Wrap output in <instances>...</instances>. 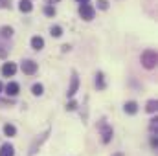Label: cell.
<instances>
[{
  "mask_svg": "<svg viewBox=\"0 0 158 156\" xmlns=\"http://www.w3.org/2000/svg\"><path fill=\"white\" fill-rule=\"evenodd\" d=\"M98 130H99V136H101V142L107 145V143H110V140H112V136H114V130H112V127L107 123V119L105 117H101L99 121H98Z\"/></svg>",
  "mask_w": 158,
  "mask_h": 156,
  "instance_id": "6da1fadb",
  "label": "cell"
},
{
  "mask_svg": "<svg viewBox=\"0 0 158 156\" xmlns=\"http://www.w3.org/2000/svg\"><path fill=\"white\" fill-rule=\"evenodd\" d=\"M140 61H142V66H143V68L153 70L158 63V53L155 50H145V51L140 55Z\"/></svg>",
  "mask_w": 158,
  "mask_h": 156,
  "instance_id": "7a4b0ae2",
  "label": "cell"
},
{
  "mask_svg": "<svg viewBox=\"0 0 158 156\" xmlns=\"http://www.w3.org/2000/svg\"><path fill=\"white\" fill-rule=\"evenodd\" d=\"M48 136H50V129H46V130H44V132L40 134V138H35V140H33V143L30 145L28 156H35V154H37V151L40 149V145H42V143H44V142L48 140Z\"/></svg>",
  "mask_w": 158,
  "mask_h": 156,
  "instance_id": "3957f363",
  "label": "cell"
},
{
  "mask_svg": "<svg viewBox=\"0 0 158 156\" xmlns=\"http://www.w3.org/2000/svg\"><path fill=\"white\" fill-rule=\"evenodd\" d=\"M79 17L83 18V20H92L94 17H96V9H94V6H90L88 2H85V4H79Z\"/></svg>",
  "mask_w": 158,
  "mask_h": 156,
  "instance_id": "277c9868",
  "label": "cell"
},
{
  "mask_svg": "<svg viewBox=\"0 0 158 156\" xmlns=\"http://www.w3.org/2000/svg\"><path fill=\"white\" fill-rule=\"evenodd\" d=\"M37 68H39V64H37L33 59H24V61L20 63V70H22L26 76H33V74L37 72Z\"/></svg>",
  "mask_w": 158,
  "mask_h": 156,
  "instance_id": "5b68a950",
  "label": "cell"
},
{
  "mask_svg": "<svg viewBox=\"0 0 158 156\" xmlns=\"http://www.w3.org/2000/svg\"><path fill=\"white\" fill-rule=\"evenodd\" d=\"M77 90H79L77 72H72V81H70V86H68V92H66V96H68V97H74V96L77 94Z\"/></svg>",
  "mask_w": 158,
  "mask_h": 156,
  "instance_id": "8992f818",
  "label": "cell"
},
{
  "mask_svg": "<svg viewBox=\"0 0 158 156\" xmlns=\"http://www.w3.org/2000/svg\"><path fill=\"white\" fill-rule=\"evenodd\" d=\"M4 90H6V94H7V96L15 97V96H19V92H20V84H19V83H15V81H9V83L4 86Z\"/></svg>",
  "mask_w": 158,
  "mask_h": 156,
  "instance_id": "52a82bcc",
  "label": "cell"
},
{
  "mask_svg": "<svg viewBox=\"0 0 158 156\" xmlns=\"http://www.w3.org/2000/svg\"><path fill=\"white\" fill-rule=\"evenodd\" d=\"M17 74V64L15 63H4L2 66V76L4 77H13Z\"/></svg>",
  "mask_w": 158,
  "mask_h": 156,
  "instance_id": "ba28073f",
  "label": "cell"
},
{
  "mask_svg": "<svg viewBox=\"0 0 158 156\" xmlns=\"http://www.w3.org/2000/svg\"><path fill=\"white\" fill-rule=\"evenodd\" d=\"M123 110H125V114L134 116V114L138 112V103H136V101H127V103L123 105Z\"/></svg>",
  "mask_w": 158,
  "mask_h": 156,
  "instance_id": "9c48e42d",
  "label": "cell"
},
{
  "mask_svg": "<svg viewBox=\"0 0 158 156\" xmlns=\"http://www.w3.org/2000/svg\"><path fill=\"white\" fill-rule=\"evenodd\" d=\"M31 48L35 50V51H40L42 48H44V39L40 37V35H35V37H31Z\"/></svg>",
  "mask_w": 158,
  "mask_h": 156,
  "instance_id": "30bf717a",
  "label": "cell"
},
{
  "mask_svg": "<svg viewBox=\"0 0 158 156\" xmlns=\"http://www.w3.org/2000/svg\"><path fill=\"white\" fill-rule=\"evenodd\" d=\"M19 9L22 13H31L33 11V2L31 0H20L19 2Z\"/></svg>",
  "mask_w": 158,
  "mask_h": 156,
  "instance_id": "8fae6325",
  "label": "cell"
},
{
  "mask_svg": "<svg viewBox=\"0 0 158 156\" xmlns=\"http://www.w3.org/2000/svg\"><path fill=\"white\" fill-rule=\"evenodd\" d=\"M96 86H98V90H105L107 88V81H105V74L103 72L96 74Z\"/></svg>",
  "mask_w": 158,
  "mask_h": 156,
  "instance_id": "7c38bea8",
  "label": "cell"
},
{
  "mask_svg": "<svg viewBox=\"0 0 158 156\" xmlns=\"http://www.w3.org/2000/svg\"><path fill=\"white\" fill-rule=\"evenodd\" d=\"M0 156H15V147L11 143H4L0 147Z\"/></svg>",
  "mask_w": 158,
  "mask_h": 156,
  "instance_id": "4fadbf2b",
  "label": "cell"
},
{
  "mask_svg": "<svg viewBox=\"0 0 158 156\" xmlns=\"http://www.w3.org/2000/svg\"><path fill=\"white\" fill-rule=\"evenodd\" d=\"M145 110H147L149 114H156V110H158V101L156 99H149V101L145 103Z\"/></svg>",
  "mask_w": 158,
  "mask_h": 156,
  "instance_id": "5bb4252c",
  "label": "cell"
},
{
  "mask_svg": "<svg viewBox=\"0 0 158 156\" xmlns=\"http://www.w3.org/2000/svg\"><path fill=\"white\" fill-rule=\"evenodd\" d=\"M2 130H4V134H6V136H9V138L17 136V127H15V125H11V123H6Z\"/></svg>",
  "mask_w": 158,
  "mask_h": 156,
  "instance_id": "9a60e30c",
  "label": "cell"
},
{
  "mask_svg": "<svg viewBox=\"0 0 158 156\" xmlns=\"http://www.w3.org/2000/svg\"><path fill=\"white\" fill-rule=\"evenodd\" d=\"M13 33H15V31H13L11 26H2V28H0V37H2V39H11Z\"/></svg>",
  "mask_w": 158,
  "mask_h": 156,
  "instance_id": "2e32d148",
  "label": "cell"
},
{
  "mask_svg": "<svg viewBox=\"0 0 158 156\" xmlns=\"http://www.w3.org/2000/svg\"><path fill=\"white\" fill-rule=\"evenodd\" d=\"M149 132L151 134H158V116L151 117V121H149Z\"/></svg>",
  "mask_w": 158,
  "mask_h": 156,
  "instance_id": "e0dca14e",
  "label": "cell"
},
{
  "mask_svg": "<svg viewBox=\"0 0 158 156\" xmlns=\"http://www.w3.org/2000/svg\"><path fill=\"white\" fill-rule=\"evenodd\" d=\"M50 35H52L53 39H59V37L63 35V28H61V26H52V30H50Z\"/></svg>",
  "mask_w": 158,
  "mask_h": 156,
  "instance_id": "ac0fdd59",
  "label": "cell"
},
{
  "mask_svg": "<svg viewBox=\"0 0 158 156\" xmlns=\"http://www.w3.org/2000/svg\"><path fill=\"white\" fill-rule=\"evenodd\" d=\"M31 94H33V96H42V94H44V86H42L40 83H35V84L31 86Z\"/></svg>",
  "mask_w": 158,
  "mask_h": 156,
  "instance_id": "d6986e66",
  "label": "cell"
},
{
  "mask_svg": "<svg viewBox=\"0 0 158 156\" xmlns=\"http://www.w3.org/2000/svg\"><path fill=\"white\" fill-rule=\"evenodd\" d=\"M55 13H57V11H55V7H53L52 4L44 6V15H46V17H55Z\"/></svg>",
  "mask_w": 158,
  "mask_h": 156,
  "instance_id": "ffe728a7",
  "label": "cell"
},
{
  "mask_svg": "<svg viewBox=\"0 0 158 156\" xmlns=\"http://www.w3.org/2000/svg\"><path fill=\"white\" fill-rule=\"evenodd\" d=\"M76 109H77V101H74V99H72V101H68V103H66V110H70V112H72V110H76Z\"/></svg>",
  "mask_w": 158,
  "mask_h": 156,
  "instance_id": "44dd1931",
  "label": "cell"
},
{
  "mask_svg": "<svg viewBox=\"0 0 158 156\" xmlns=\"http://www.w3.org/2000/svg\"><path fill=\"white\" fill-rule=\"evenodd\" d=\"M98 7H99V9H103V11H105V9H109V0H98Z\"/></svg>",
  "mask_w": 158,
  "mask_h": 156,
  "instance_id": "7402d4cb",
  "label": "cell"
},
{
  "mask_svg": "<svg viewBox=\"0 0 158 156\" xmlns=\"http://www.w3.org/2000/svg\"><path fill=\"white\" fill-rule=\"evenodd\" d=\"M156 136H158V134H151V147H153L155 151L158 149V138H156Z\"/></svg>",
  "mask_w": 158,
  "mask_h": 156,
  "instance_id": "603a6c76",
  "label": "cell"
},
{
  "mask_svg": "<svg viewBox=\"0 0 158 156\" xmlns=\"http://www.w3.org/2000/svg\"><path fill=\"white\" fill-rule=\"evenodd\" d=\"M4 7H11V0H0V9Z\"/></svg>",
  "mask_w": 158,
  "mask_h": 156,
  "instance_id": "cb8c5ba5",
  "label": "cell"
},
{
  "mask_svg": "<svg viewBox=\"0 0 158 156\" xmlns=\"http://www.w3.org/2000/svg\"><path fill=\"white\" fill-rule=\"evenodd\" d=\"M70 48H72L70 44H63V46H61V51H63V53H66V51H70Z\"/></svg>",
  "mask_w": 158,
  "mask_h": 156,
  "instance_id": "d4e9b609",
  "label": "cell"
},
{
  "mask_svg": "<svg viewBox=\"0 0 158 156\" xmlns=\"http://www.w3.org/2000/svg\"><path fill=\"white\" fill-rule=\"evenodd\" d=\"M48 4H57V2H61V0H46Z\"/></svg>",
  "mask_w": 158,
  "mask_h": 156,
  "instance_id": "484cf974",
  "label": "cell"
},
{
  "mask_svg": "<svg viewBox=\"0 0 158 156\" xmlns=\"http://www.w3.org/2000/svg\"><path fill=\"white\" fill-rule=\"evenodd\" d=\"M112 156H125V154H123V153H114Z\"/></svg>",
  "mask_w": 158,
  "mask_h": 156,
  "instance_id": "4316f807",
  "label": "cell"
},
{
  "mask_svg": "<svg viewBox=\"0 0 158 156\" xmlns=\"http://www.w3.org/2000/svg\"><path fill=\"white\" fill-rule=\"evenodd\" d=\"M2 90H4V84H2V81H0V94H2Z\"/></svg>",
  "mask_w": 158,
  "mask_h": 156,
  "instance_id": "83f0119b",
  "label": "cell"
},
{
  "mask_svg": "<svg viewBox=\"0 0 158 156\" xmlns=\"http://www.w3.org/2000/svg\"><path fill=\"white\" fill-rule=\"evenodd\" d=\"M79 4H85V2H88V0H77Z\"/></svg>",
  "mask_w": 158,
  "mask_h": 156,
  "instance_id": "f1b7e54d",
  "label": "cell"
}]
</instances>
